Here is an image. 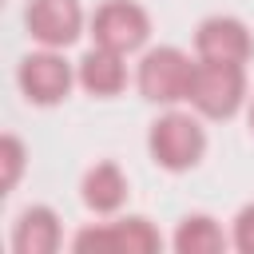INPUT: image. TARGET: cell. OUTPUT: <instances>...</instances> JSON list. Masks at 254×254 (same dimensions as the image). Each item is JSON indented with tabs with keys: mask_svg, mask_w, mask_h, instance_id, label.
Masks as SVG:
<instances>
[{
	"mask_svg": "<svg viewBox=\"0 0 254 254\" xmlns=\"http://www.w3.org/2000/svg\"><path fill=\"white\" fill-rule=\"evenodd\" d=\"M246 99V71L242 64H222V60H198L190 95L187 103L206 115V119H230Z\"/></svg>",
	"mask_w": 254,
	"mask_h": 254,
	"instance_id": "cell-1",
	"label": "cell"
},
{
	"mask_svg": "<svg viewBox=\"0 0 254 254\" xmlns=\"http://www.w3.org/2000/svg\"><path fill=\"white\" fill-rule=\"evenodd\" d=\"M147 151L163 171H190L206 151V131L187 111H167L151 123Z\"/></svg>",
	"mask_w": 254,
	"mask_h": 254,
	"instance_id": "cell-2",
	"label": "cell"
},
{
	"mask_svg": "<svg viewBox=\"0 0 254 254\" xmlns=\"http://www.w3.org/2000/svg\"><path fill=\"white\" fill-rule=\"evenodd\" d=\"M194 64L179 48H151L139 64V95L151 103H183L190 95Z\"/></svg>",
	"mask_w": 254,
	"mask_h": 254,
	"instance_id": "cell-3",
	"label": "cell"
},
{
	"mask_svg": "<svg viewBox=\"0 0 254 254\" xmlns=\"http://www.w3.org/2000/svg\"><path fill=\"white\" fill-rule=\"evenodd\" d=\"M151 36V16L135 0H107L91 16V40L99 48H111L119 56H131L147 44Z\"/></svg>",
	"mask_w": 254,
	"mask_h": 254,
	"instance_id": "cell-4",
	"label": "cell"
},
{
	"mask_svg": "<svg viewBox=\"0 0 254 254\" xmlns=\"http://www.w3.org/2000/svg\"><path fill=\"white\" fill-rule=\"evenodd\" d=\"M159 230L147 222V218H139V214H131V218H119V222H103V226H87V230H79L75 234V250L79 254H87V250H95V254H151V250H159Z\"/></svg>",
	"mask_w": 254,
	"mask_h": 254,
	"instance_id": "cell-5",
	"label": "cell"
},
{
	"mask_svg": "<svg viewBox=\"0 0 254 254\" xmlns=\"http://www.w3.org/2000/svg\"><path fill=\"white\" fill-rule=\"evenodd\" d=\"M71 64L64 56H56V48L48 52H32L20 60V71H16V83L24 91L28 103H40V107H52L60 103L67 91H71Z\"/></svg>",
	"mask_w": 254,
	"mask_h": 254,
	"instance_id": "cell-6",
	"label": "cell"
},
{
	"mask_svg": "<svg viewBox=\"0 0 254 254\" xmlns=\"http://www.w3.org/2000/svg\"><path fill=\"white\" fill-rule=\"evenodd\" d=\"M28 32L44 48H67L79 28H83V8L79 0H28Z\"/></svg>",
	"mask_w": 254,
	"mask_h": 254,
	"instance_id": "cell-7",
	"label": "cell"
},
{
	"mask_svg": "<svg viewBox=\"0 0 254 254\" xmlns=\"http://www.w3.org/2000/svg\"><path fill=\"white\" fill-rule=\"evenodd\" d=\"M194 52L198 60H222V64H246L254 52V40L242 20L234 16H210L194 32Z\"/></svg>",
	"mask_w": 254,
	"mask_h": 254,
	"instance_id": "cell-8",
	"label": "cell"
},
{
	"mask_svg": "<svg viewBox=\"0 0 254 254\" xmlns=\"http://www.w3.org/2000/svg\"><path fill=\"white\" fill-rule=\"evenodd\" d=\"M75 79L83 83V91H91V95H119L123 91V83H127V67H123V56L119 52H111V48H91L83 60H79V71H75Z\"/></svg>",
	"mask_w": 254,
	"mask_h": 254,
	"instance_id": "cell-9",
	"label": "cell"
},
{
	"mask_svg": "<svg viewBox=\"0 0 254 254\" xmlns=\"http://www.w3.org/2000/svg\"><path fill=\"white\" fill-rule=\"evenodd\" d=\"M16 254H52L60 250V218L52 206H28L12 230Z\"/></svg>",
	"mask_w": 254,
	"mask_h": 254,
	"instance_id": "cell-10",
	"label": "cell"
},
{
	"mask_svg": "<svg viewBox=\"0 0 254 254\" xmlns=\"http://www.w3.org/2000/svg\"><path fill=\"white\" fill-rule=\"evenodd\" d=\"M83 202H87V210H95V214H111V210H119L123 206V198H127V179H123V171L115 167V163H95L87 175H83Z\"/></svg>",
	"mask_w": 254,
	"mask_h": 254,
	"instance_id": "cell-11",
	"label": "cell"
},
{
	"mask_svg": "<svg viewBox=\"0 0 254 254\" xmlns=\"http://www.w3.org/2000/svg\"><path fill=\"white\" fill-rule=\"evenodd\" d=\"M222 246H226V234L210 214H187L175 230V250L179 254H218Z\"/></svg>",
	"mask_w": 254,
	"mask_h": 254,
	"instance_id": "cell-12",
	"label": "cell"
},
{
	"mask_svg": "<svg viewBox=\"0 0 254 254\" xmlns=\"http://www.w3.org/2000/svg\"><path fill=\"white\" fill-rule=\"evenodd\" d=\"M20 171H24V143L16 135H4L0 139V187L12 190L16 179H20Z\"/></svg>",
	"mask_w": 254,
	"mask_h": 254,
	"instance_id": "cell-13",
	"label": "cell"
},
{
	"mask_svg": "<svg viewBox=\"0 0 254 254\" xmlns=\"http://www.w3.org/2000/svg\"><path fill=\"white\" fill-rule=\"evenodd\" d=\"M234 246L242 254H254V202L242 206L238 218H234Z\"/></svg>",
	"mask_w": 254,
	"mask_h": 254,
	"instance_id": "cell-14",
	"label": "cell"
},
{
	"mask_svg": "<svg viewBox=\"0 0 254 254\" xmlns=\"http://www.w3.org/2000/svg\"><path fill=\"white\" fill-rule=\"evenodd\" d=\"M250 127H254V107H250Z\"/></svg>",
	"mask_w": 254,
	"mask_h": 254,
	"instance_id": "cell-15",
	"label": "cell"
}]
</instances>
